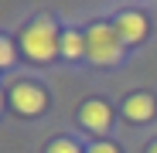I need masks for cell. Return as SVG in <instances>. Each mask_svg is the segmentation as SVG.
Masks as SVG:
<instances>
[{"mask_svg":"<svg viewBox=\"0 0 157 153\" xmlns=\"http://www.w3.org/2000/svg\"><path fill=\"white\" fill-rule=\"evenodd\" d=\"M86 55L96 65H116L123 58V38L113 24H92L86 31Z\"/></svg>","mask_w":157,"mask_h":153,"instance_id":"6da1fadb","label":"cell"},{"mask_svg":"<svg viewBox=\"0 0 157 153\" xmlns=\"http://www.w3.org/2000/svg\"><path fill=\"white\" fill-rule=\"evenodd\" d=\"M21 44H24V55L34 58V61H48V58L62 55V38H58V31H55L51 20L28 24L24 34H21Z\"/></svg>","mask_w":157,"mask_h":153,"instance_id":"7a4b0ae2","label":"cell"},{"mask_svg":"<svg viewBox=\"0 0 157 153\" xmlns=\"http://www.w3.org/2000/svg\"><path fill=\"white\" fill-rule=\"evenodd\" d=\"M10 106L21 116H38L44 109V92L38 85H31V82H21V85L10 89Z\"/></svg>","mask_w":157,"mask_h":153,"instance_id":"3957f363","label":"cell"},{"mask_svg":"<svg viewBox=\"0 0 157 153\" xmlns=\"http://www.w3.org/2000/svg\"><path fill=\"white\" fill-rule=\"evenodd\" d=\"M113 27H116V34H120L126 44H137V41L147 38V20H144V14H137V10H123V14L113 20Z\"/></svg>","mask_w":157,"mask_h":153,"instance_id":"277c9868","label":"cell"},{"mask_svg":"<svg viewBox=\"0 0 157 153\" xmlns=\"http://www.w3.org/2000/svg\"><path fill=\"white\" fill-rule=\"evenodd\" d=\"M109 106L106 102H86L82 109H78V122L86 126V129H92V133H106L109 129Z\"/></svg>","mask_w":157,"mask_h":153,"instance_id":"5b68a950","label":"cell"},{"mask_svg":"<svg viewBox=\"0 0 157 153\" xmlns=\"http://www.w3.org/2000/svg\"><path fill=\"white\" fill-rule=\"evenodd\" d=\"M123 116H126V119H133V122H147V119H154V99H150L147 92L130 95V99H126V106H123Z\"/></svg>","mask_w":157,"mask_h":153,"instance_id":"8992f818","label":"cell"},{"mask_svg":"<svg viewBox=\"0 0 157 153\" xmlns=\"http://www.w3.org/2000/svg\"><path fill=\"white\" fill-rule=\"evenodd\" d=\"M82 51H86V38L78 31H65L62 34V55L65 58H82Z\"/></svg>","mask_w":157,"mask_h":153,"instance_id":"52a82bcc","label":"cell"},{"mask_svg":"<svg viewBox=\"0 0 157 153\" xmlns=\"http://www.w3.org/2000/svg\"><path fill=\"white\" fill-rule=\"evenodd\" d=\"M48 153H78V146H75L72 140H55Z\"/></svg>","mask_w":157,"mask_h":153,"instance_id":"ba28073f","label":"cell"},{"mask_svg":"<svg viewBox=\"0 0 157 153\" xmlns=\"http://www.w3.org/2000/svg\"><path fill=\"white\" fill-rule=\"evenodd\" d=\"M10 61H14V48H10V41H7V38H0V65L7 68Z\"/></svg>","mask_w":157,"mask_h":153,"instance_id":"9c48e42d","label":"cell"},{"mask_svg":"<svg viewBox=\"0 0 157 153\" xmlns=\"http://www.w3.org/2000/svg\"><path fill=\"white\" fill-rule=\"evenodd\" d=\"M89 153H120V150H116L113 143H92V146H89Z\"/></svg>","mask_w":157,"mask_h":153,"instance_id":"30bf717a","label":"cell"},{"mask_svg":"<svg viewBox=\"0 0 157 153\" xmlns=\"http://www.w3.org/2000/svg\"><path fill=\"white\" fill-rule=\"evenodd\" d=\"M150 153H157V143H154V146H150Z\"/></svg>","mask_w":157,"mask_h":153,"instance_id":"8fae6325","label":"cell"}]
</instances>
